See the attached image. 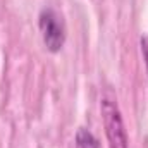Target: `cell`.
I'll return each instance as SVG.
<instances>
[{
  "label": "cell",
  "instance_id": "obj_1",
  "mask_svg": "<svg viewBox=\"0 0 148 148\" xmlns=\"http://www.w3.org/2000/svg\"><path fill=\"white\" fill-rule=\"evenodd\" d=\"M38 26L47 50L52 53L60 52L66 43V26L62 16L52 7H45L38 16Z\"/></svg>",
  "mask_w": 148,
  "mask_h": 148
},
{
  "label": "cell",
  "instance_id": "obj_2",
  "mask_svg": "<svg viewBox=\"0 0 148 148\" xmlns=\"http://www.w3.org/2000/svg\"><path fill=\"white\" fill-rule=\"evenodd\" d=\"M102 117H103V126H105V134L109 140V147L110 148H127V136H126V129H124V122L121 117V112L117 103L103 97L102 103Z\"/></svg>",
  "mask_w": 148,
  "mask_h": 148
},
{
  "label": "cell",
  "instance_id": "obj_3",
  "mask_svg": "<svg viewBox=\"0 0 148 148\" xmlns=\"http://www.w3.org/2000/svg\"><path fill=\"white\" fill-rule=\"evenodd\" d=\"M76 148H100L98 140L86 127H79L76 133Z\"/></svg>",
  "mask_w": 148,
  "mask_h": 148
},
{
  "label": "cell",
  "instance_id": "obj_4",
  "mask_svg": "<svg viewBox=\"0 0 148 148\" xmlns=\"http://www.w3.org/2000/svg\"><path fill=\"white\" fill-rule=\"evenodd\" d=\"M140 45H141V53H143V59H145L147 71H148V35H143V36H141Z\"/></svg>",
  "mask_w": 148,
  "mask_h": 148
}]
</instances>
